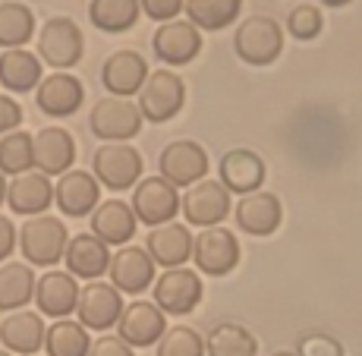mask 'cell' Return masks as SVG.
<instances>
[{
  "mask_svg": "<svg viewBox=\"0 0 362 356\" xmlns=\"http://www.w3.org/2000/svg\"><path fill=\"white\" fill-rule=\"evenodd\" d=\"M123 312V293L107 281H88L86 287L79 290V303H76V316H79V325L95 328V331H104V328H114L120 322Z\"/></svg>",
  "mask_w": 362,
  "mask_h": 356,
  "instance_id": "9c48e42d",
  "label": "cell"
},
{
  "mask_svg": "<svg viewBox=\"0 0 362 356\" xmlns=\"http://www.w3.org/2000/svg\"><path fill=\"white\" fill-rule=\"evenodd\" d=\"M139 10H145V16L158 19V23H170L183 10V0H139Z\"/></svg>",
  "mask_w": 362,
  "mask_h": 356,
  "instance_id": "f35d334b",
  "label": "cell"
},
{
  "mask_svg": "<svg viewBox=\"0 0 362 356\" xmlns=\"http://www.w3.org/2000/svg\"><path fill=\"white\" fill-rule=\"evenodd\" d=\"M189 23L205 32H221L236 23L243 10V0H183Z\"/></svg>",
  "mask_w": 362,
  "mask_h": 356,
  "instance_id": "f546056e",
  "label": "cell"
},
{
  "mask_svg": "<svg viewBox=\"0 0 362 356\" xmlns=\"http://www.w3.org/2000/svg\"><path fill=\"white\" fill-rule=\"evenodd\" d=\"M221 183L236 195L259 193L264 183V161L252 149H230L221 158Z\"/></svg>",
  "mask_w": 362,
  "mask_h": 356,
  "instance_id": "7402d4cb",
  "label": "cell"
},
{
  "mask_svg": "<svg viewBox=\"0 0 362 356\" xmlns=\"http://www.w3.org/2000/svg\"><path fill=\"white\" fill-rule=\"evenodd\" d=\"M13 249H16V227H13L10 218H4V214H0V265L10 259Z\"/></svg>",
  "mask_w": 362,
  "mask_h": 356,
  "instance_id": "b9f144b4",
  "label": "cell"
},
{
  "mask_svg": "<svg viewBox=\"0 0 362 356\" xmlns=\"http://www.w3.org/2000/svg\"><path fill=\"white\" fill-rule=\"evenodd\" d=\"M88 356H136V353H132V347L120 338V334H104V338H98L92 344Z\"/></svg>",
  "mask_w": 362,
  "mask_h": 356,
  "instance_id": "ab89813d",
  "label": "cell"
},
{
  "mask_svg": "<svg viewBox=\"0 0 362 356\" xmlns=\"http://www.w3.org/2000/svg\"><path fill=\"white\" fill-rule=\"evenodd\" d=\"M145 253L151 255L155 265L164 268H183L192 259V234L183 224H161L148 230V240H145Z\"/></svg>",
  "mask_w": 362,
  "mask_h": 356,
  "instance_id": "603a6c76",
  "label": "cell"
},
{
  "mask_svg": "<svg viewBox=\"0 0 362 356\" xmlns=\"http://www.w3.org/2000/svg\"><path fill=\"white\" fill-rule=\"evenodd\" d=\"M41 82V60L38 54L23 51V47H13V51L0 54V86L6 92H35Z\"/></svg>",
  "mask_w": 362,
  "mask_h": 356,
  "instance_id": "83f0119b",
  "label": "cell"
},
{
  "mask_svg": "<svg viewBox=\"0 0 362 356\" xmlns=\"http://www.w3.org/2000/svg\"><path fill=\"white\" fill-rule=\"evenodd\" d=\"M86 51V38H82L79 25L66 16H51L38 32V60H45L47 67L66 73L69 67H76Z\"/></svg>",
  "mask_w": 362,
  "mask_h": 356,
  "instance_id": "3957f363",
  "label": "cell"
},
{
  "mask_svg": "<svg viewBox=\"0 0 362 356\" xmlns=\"http://www.w3.org/2000/svg\"><path fill=\"white\" fill-rule=\"evenodd\" d=\"M6 202V180H4V173H0V205Z\"/></svg>",
  "mask_w": 362,
  "mask_h": 356,
  "instance_id": "7bdbcfd3",
  "label": "cell"
},
{
  "mask_svg": "<svg viewBox=\"0 0 362 356\" xmlns=\"http://www.w3.org/2000/svg\"><path fill=\"white\" fill-rule=\"evenodd\" d=\"M45 350L47 356H88L92 338L79 322L73 318H57L45 331Z\"/></svg>",
  "mask_w": 362,
  "mask_h": 356,
  "instance_id": "4dcf8cb0",
  "label": "cell"
},
{
  "mask_svg": "<svg viewBox=\"0 0 362 356\" xmlns=\"http://www.w3.org/2000/svg\"><path fill=\"white\" fill-rule=\"evenodd\" d=\"M205 353L208 356H255L259 353V344L249 334V328H243L236 322H221L208 334Z\"/></svg>",
  "mask_w": 362,
  "mask_h": 356,
  "instance_id": "1f68e13d",
  "label": "cell"
},
{
  "mask_svg": "<svg viewBox=\"0 0 362 356\" xmlns=\"http://www.w3.org/2000/svg\"><path fill=\"white\" fill-rule=\"evenodd\" d=\"M180 208L192 227H218L230 214V193L221 180H199L180 199Z\"/></svg>",
  "mask_w": 362,
  "mask_h": 356,
  "instance_id": "8fae6325",
  "label": "cell"
},
{
  "mask_svg": "<svg viewBox=\"0 0 362 356\" xmlns=\"http://www.w3.org/2000/svg\"><path fill=\"white\" fill-rule=\"evenodd\" d=\"M136 214H132L129 202L107 199L98 202V208L92 212V234L98 236L104 246H123L136 234Z\"/></svg>",
  "mask_w": 362,
  "mask_h": 356,
  "instance_id": "484cf974",
  "label": "cell"
},
{
  "mask_svg": "<svg viewBox=\"0 0 362 356\" xmlns=\"http://www.w3.org/2000/svg\"><path fill=\"white\" fill-rule=\"evenodd\" d=\"M129 208L136 214V221H142L145 227H161L177 218L180 195L164 177H145L142 183H136Z\"/></svg>",
  "mask_w": 362,
  "mask_h": 356,
  "instance_id": "52a82bcc",
  "label": "cell"
},
{
  "mask_svg": "<svg viewBox=\"0 0 362 356\" xmlns=\"http://www.w3.org/2000/svg\"><path fill=\"white\" fill-rule=\"evenodd\" d=\"M19 253L25 255L29 265H41V268H51L64 259L69 234L64 227V221L54 218V214H35L29 218L16 234Z\"/></svg>",
  "mask_w": 362,
  "mask_h": 356,
  "instance_id": "6da1fadb",
  "label": "cell"
},
{
  "mask_svg": "<svg viewBox=\"0 0 362 356\" xmlns=\"http://www.w3.org/2000/svg\"><path fill=\"white\" fill-rule=\"evenodd\" d=\"M54 202L57 208L69 218H86L98 208L101 202V186L95 180V173L88 171H66L60 177V183L54 186Z\"/></svg>",
  "mask_w": 362,
  "mask_h": 356,
  "instance_id": "ac0fdd59",
  "label": "cell"
},
{
  "mask_svg": "<svg viewBox=\"0 0 362 356\" xmlns=\"http://www.w3.org/2000/svg\"><path fill=\"white\" fill-rule=\"evenodd\" d=\"M88 19L101 32H129L139 19V0H92Z\"/></svg>",
  "mask_w": 362,
  "mask_h": 356,
  "instance_id": "836d02e7",
  "label": "cell"
},
{
  "mask_svg": "<svg viewBox=\"0 0 362 356\" xmlns=\"http://www.w3.org/2000/svg\"><path fill=\"white\" fill-rule=\"evenodd\" d=\"M86 101V88L76 76L69 73H51V76H41L38 88H35V104H38L41 114L47 117H69L82 108Z\"/></svg>",
  "mask_w": 362,
  "mask_h": 356,
  "instance_id": "2e32d148",
  "label": "cell"
},
{
  "mask_svg": "<svg viewBox=\"0 0 362 356\" xmlns=\"http://www.w3.org/2000/svg\"><path fill=\"white\" fill-rule=\"evenodd\" d=\"M186 101V86L170 69H155L139 88V114L148 123H167L180 114Z\"/></svg>",
  "mask_w": 362,
  "mask_h": 356,
  "instance_id": "7a4b0ae2",
  "label": "cell"
},
{
  "mask_svg": "<svg viewBox=\"0 0 362 356\" xmlns=\"http://www.w3.org/2000/svg\"><path fill=\"white\" fill-rule=\"evenodd\" d=\"M281 218H284V208L274 193H262V190L249 193L236 205V224L252 236H271L281 227Z\"/></svg>",
  "mask_w": 362,
  "mask_h": 356,
  "instance_id": "cb8c5ba5",
  "label": "cell"
},
{
  "mask_svg": "<svg viewBox=\"0 0 362 356\" xmlns=\"http://www.w3.org/2000/svg\"><path fill=\"white\" fill-rule=\"evenodd\" d=\"M35 167L45 177H64L76 161V139L64 127H45L32 136Z\"/></svg>",
  "mask_w": 362,
  "mask_h": 356,
  "instance_id": "5bb4252c",
  "label": "cell"
},
{
  "mask_svg": "<svg viewBox=\"0 0 362 356\" xmlns=\"http://www.w3.org/2000/svg\"><path fill=\"white\" fill-rule=\"evenodd\" d=\"M66 271L73 277H88V281H98L101 275H107L110 265V246H104L95 234H79L66 243Z\"/></svg>",
  "mask_w": 362,
  "mask_h": 356,
  "instance_id": "4316f807",
  "label": "cell"
},
{
  "mask_svg": "<svg viewBox=\"0 0 362 356\" xmlns=\"http://www.w3.org/2000/svg\"><path fill=\"white\" fill-rule=\"evenodd\" d=\"M202 299V277L189 268H167L155 277V306L170 316H186Z\"/></svg>",
  "mask_w": 362,
  "mask_h": 356,
  "instance_id": "7c38bea8",
  "label": "cell"
},
{
  "mask_svg": "<svg viewBox=\"0 0 362 356\" xmlns=\"http://www.w3.org/2000/svg\"><path fill=\"white\" fill-rule=\"evenodd\" d=\"M161 177L167 183L173 186V190H180V186H196L199 180H205L208 173V155L205 149H202L199 142H189V139H177V142H170L167 149L161 151Z\"/></svg>",
  "mask_w": 362,
  "mask_h": 356,
  "instance_id": "30bf717a",
  "label": "cell"
},
{
  "mask_svg": "<svg viewBox=\"0 0 362 356\" xmlns=\"http://www.w3.org/2000/svg\"><path fill=\"white\" fill-rule=\"evenodd\" d=\"M322 25H325L322 13H318L312 4L296 6V10L287 16V29H290V35H293V38H299V41H312L318 32H322Z\"/></svg>",
  "mask_w": 362,
  "mask_h": 356,
  "instance_id": "8d00e7d4",
  "label": "cell"
},
{
  "mask_svg": "<svg viewBox=\"0 0 362 356\" xmlns=\"http://www.w3.org/2000/svg\"><path fill=\"white\" fill-rule=\"evenodd\" d=\"M148 64L139 51H117L104 60L101 67V82L110 95L117 98H129V95H139L142 82L148 79Z\"/></svg>",
  "mask_w": 362,
  "mask_h": 356,
  "instance_id": "ffe728a7",
  "label": "cell"
},
{
  "mask_svg": "<svg viewBox=\"0 0 362 356\" xmlns=\"http://www.w3.org/2000/svg\"><path fill=\"white\" fill-rule=\"evenodd\" d=\"M117 328H120V338L127 340L129 347H151V344H158L161 334L167 331V318L155 303L136 299V303L123 306Z\"/></svg>",
  "mask_w": 362,
  "mask_h": 356,
  "instance_id": "e0dca14e",
  "label": "cell"
},
{
  "mask_svg": "<svg viewBox=\"0 0 362 356\" xmlns=\"http://www.w3.org/2000/svg\"><path fill=\"white\" fill-rule=\"evenodd\" d=\"M35 167L32 155V136L25 130H13L6 136H0V173L6 177H19L29 173Z\"/></svg>",
  "mask_w": 362,
  "mask_h": 356,
  "instance_id": "e575fe53",
  "label": "cell"
},
{
  "mask_svg": "<svg viewBox=\"0 0 362 356\" xmlns=\"http://www.w3.org/2000/svg\"><path fill=\"white\" fill-rule=\"evenodd\" d=\"M322 4H325V6H346L350 0H322Z\"/></svg>",
  "mask_w": 362,
  "mask_h": 356,
  "instance_id": "ee69618b",
  "label": "cell"
},
{
  "mask_svg": "<svg viewBox=\"0 0 362 356\" xmlns=\"http://www.w3.org/2000/svg\"><path fill=\"white\" fill-rule=\"evenodd\" d=\"M92 167L98 186H107L114 193L132 190L142 180V155L127 142H104L101 149H95Z\"/></svg>",
  "mask_w": 362,
  "mask_h": 356,
  "instance_id": "277c9868",
  "label": "cell"
},
{
  "mask_svg": "<svg viewBox=\"0 0 362 356\" xmlns=\"http://www.w3.org/2000/svg\"><path fill=\"white\" fill-rule=\"evenodd\" d=\"M35 35V13L25 4L16 0H6L0 4V47L13 51V47H23Z\"/></svg>",
  "mask_w": 362,
  "mask_h": 356,
  "instance_id": "d6a6232c",
  "label": "cell"
},
{
  "mask_svg": "<svg viewBox=\"0 0 362 356\" xmlns=\"http://www.w3.org/2000/svg\"><path fill=\"white\" fill-rule=\"evenodd\" d=\"M88 130L95 132L104 142H127V139L139 136L142 130V114H139V104L129 98H98L88 114Z\"/></svg>",
  "mask_w": 362,
  "mask_h": 356,
  "instance_id": "8992f818",
  "label": "cell"
},
{
  "mask_svg": "<svg viewBox=\"0 0 362 356\" xmlns=\"http://www.w3.org/2000/svg\"><path fill=\"white\" fill-rule=\"evenodd\" d=\"M35 281L29 265L23 262H4L0 265V312L25 309V303L35 299Z\"/></svg>",
  "mask_w": 362,
  "mask_h": 356,
  "instance_id": "f1b7e54d",
  "label": "cell"
},
{
  "mask_svg": "<svg viewBox=\"0 0 362 356\" xmlns=\"http://www.w3.org/2000/svg\"><path fill=\"white\" fill-rule=\"evenodd\" d=\"M158 356H205V340L196 328L173 325L158 340Z\"/></svg>",
  "mask_w": 362,
  "mask_h": 356,
  "instance_id": "d590c367",
  "label": "cell"
},
{
  "mask_svg": "<svg viewBox=\"0 0 362 356\" xmlns=\"http://www.w3.org/2000/svg\"><path fill=\"white\" fill-rule=\"evenodd\" d=\"M45 322H41L38 312L29 309H16L0 322V344L6 347L10 353L19 356H32L45 347Z\"/></svg>",
  "mask_w": 362,
  "mask_h": 356,
  "instance_id": "d4e9b609",
  "label": "cell"
},
{
  "mask_svg": "<svg viewBox=\"0 0 362 356\" xmlns=\"http://www.w3.org/2000/svg\"><path fill=\"white\" fill-rule=\"evenodd\" d=\"M19 123H23V108H19V101H13L10 95H0V136L19 130Z\"/></svg>",
  "mask_w": 362,
  "mask_h": 356,
  "instance_id": "60d3db41",
  "label": "cell"
},
{
  "mask_svg": "<svg viewBox=\"0 0 362 356\" xmlns=\"http://www.w3.org/2000/svg\"><path fill=\"white\" fill-rule=\"evenodd\" d=\"M54 202V186L51 177L38 171L19 173L6 183V205L16 214H25V218H35V214H47V205Z\"/></svg>",
  "mask_w": 362,
  "mask_h": 356,
  "instance_id": "44dd1931",
  "label": "cell"
},
{
  "mask_svg": "<svg viewBox=\"0 0 362 356\" xmlns=\"http://www.w3.org/2000/svg\"><path fill=\"white\" fill-rule=\"evenodd\" d=\"M151 47L155 54L170 67H186L199 57L202 51V35L199 29L189 23V19H170L151 38Z\"/></svg>",
  "mask_w": 362,
  "mask_h": 356,
  "instance_id": "9a60e30c",
  "label": "cell"
},
{
  "mask_svg": "<svg viewBox=\"0 0 362 356\" xmlns=\"http://www.w3.org/2000/svg\"><path fill=\"white\" fill-rule=\"evenodd\" d=\"M236 57L252 67H268L281 57L284 51V32L271 16H249L233 35Z\"/></svg>",
  "mask_w": 362,
  "mask_h": 356,
  "instance_id": "5b68a950",
  "label": "cell"
},
{
  "mask_svg": "<svg viewBox=\"0 0 362 356\" xmlns=\"http://www.w3.org/2000/svg\"><path fill=\"white\" fill-rule=\"evenodd\" d=\"M110 284H114L120 293H129V297H139L155 284V262L145 253L142 246H123L117 253H110V265H107Z\"/></svg>",
  "mask_w": 362,
  "mask_h": 356,
  "instance_id": "4fadbf2b",
  "label": "cell"
},
{
  "mask_svg": "<svg viewBox=\"0 0 362 356\" xmlns=\"http://www.w3.org/2000/svg\"><path fill=\"white\" fill-rule=\"evenodd\" d=\"M0 356H13V353H6V350H0Z\"/></svg>",
  "mask_w": 362,
  "mask_h": 356,
  "instance_id": "bcb514c9",
  "label": "cell"
},
{
  "mask_svg": "<svg viewBox=\"0 0 362 356\" xmlns=\"http://www.w3.org/2000/svg\"><path fill=\"white\" fill-rule=\"evenodd\" d=\"M271 356H296L293 350H277V353H271Z\"/></svg>",
  "mask_w": 362,
  "mask_h": 356,
  "instance_id": "f6af8a7d",
  "label": "cell"
},
{
  "mask_svg": "<svg viewBox=\"0 0 362 356\" xmlns=\"http://www.w3.org/2000/svg\"><path fill=\"white\" fill-rule=\"evenodd\" d=\"M296 356H344V347H340V340L331 338V334L309 331V334H303V340H299Z\"/></svg>",
  "mask_w": 362,
  "mask_h": 356,
  "instance_id": "74e56055",
  "label": "cell"
},
{
  "mask_svg": "<svg viewBox=\"0 0 362 356\" xmlns=\"http://www.w3.org/2000/svg\"><path fill=\"white\" fill-rule=\"evenodd\" d=\"M192 259H196V268L202 275H230L240 265V243L227 227H205L192 240Z\"/></svg>",
  "mask_w": 362,
  "mask_h": 356,
  "instance_id": "ba28073f",
  "label": "cell"
},
{
  "mask_svg": "<svg viewBox=\"0 0 362 356\" xmlns=\"http://www.w3.org/2000/svg\"><path fill=\"white\" fill-rule=\"evenodd\" d=\"M79 303V284L69 271H47L35 281V306L47 318H66Z\"/></svg>",
  "mask_w": 362,
  "mask_h": 356,
  "instance_id": "d6986e66",
  "label": "cell"
}]
</instances>
